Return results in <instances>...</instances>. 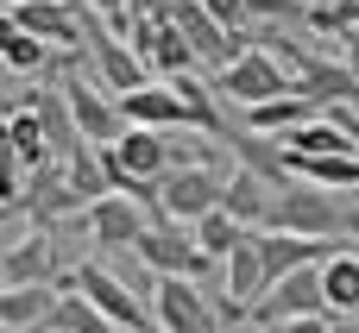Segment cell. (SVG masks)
I'll use <instances>...</instances> for the list:
<instances>
[{
    "mask_svg": "<svg viewBox=\"0 0 359 333\" xmlns=\"http://www.w3.org/2000/svg\"><path fill=\"white\" fill-rule=\"evenodd\" d=\"M227 176H233V170H221V164H177V170L158 183V214H170V220H189V227H196L208 208H221Z\"/></svg>",
    "mask_w": 359,
    "mask_h": 333,
    "instance_id": "8992f818",
    "label": "cell"
},
{
    "mask_svg": "<svg viewBox=\"0 0 359 333\" xmlns=\"http://www.w3.org/2000/svg\"><path fill=\"white\" fill-rule=\"evenodd\" d=\"M316 113H328V107H316L303 88H290V94H271V101L246 107V126H252V132H271V139H284L290 126H303V120H316Z\"/></svg>",
    "mask_w": 359,
    "mask_h": 333,
    "instance_id": "e0dca14e",
    "label": "cell"
},
{
    "mask_svg": "<svg viewBox=\"0 0 359 333\" xmlns=\"http://www.w3.org/2000/svg\"><path fill=\"white\" fill-rule=\"evenodd\" d=\"M221 333H240V327H221Z\"/></svg>",
    "mask_w": 359,
    "mask_h": 333,
    "instance_id": "1f68e13d",
    "label": "cell"
},
{
    "mask_svg": "<svg viewBox=\"0 0 359 333\" xmlns=\"http://www.w3.org/2000/svg\"><path fill=\"white\" fill-rule=\"evenodd\" d=\"M341 57L359 69V25H353V31H341Z\"/></svg>",
    "mask_w": 359,
    "mask_h": 333,
    "instance_id": "83f0119b",
    "label": "cell"
},
{
    "mask_svg": "<svg viewBox=\"0 0 359 333\" xmlns=\"http://www.w3.org/2000/svg\"><path fill=\"white\" fill-rule=\"evenodd\" d=\"M290 88H297L290 63H284L278 50H265V44H252V50H240L227 69H215V94L233 101V107H259V101L290 94Z\"/></svg>",
    "mask_w": 359,
    "mask_h": 333,
    "instance_id": "3957f363",
    "label": "cell"
},
{
    "mask_svg": "<svg viewBox=\"0 0 359 333\" xmlns=\"http://www.w3.org/2000/svg\"><path fill=\"white\" fill-rule=\"evenodd\" d=\"M107 151V176H114V189H126V195H139V201H151L158 208V183L170 176V132H158V126H126L114 145H101Z\"/></svg>",
    "mask_w": 359,
    "mask_h": 333,
    "instance_id": "6da1fadb",
    "label": "cell"
},
{
    "mask_svg": "<svg viewBox=\"0 0 359 333\" xmlns=\"http://www.w3.org/2000/svg\"><path fill=\"white\" fill-rule=\"evenodd\" d=\"M145 302L158 333H221V296L202 290L196 277H158Z\"/></svg>",
    "mask_w": 359,
    "mask_h": 333,
    "instance_id": "277c9868",
    "label": "cell"
},
{
    "mask_svg": "<svg viewBox=\"0 0 359 333\" xmlns=\"http://www.w3.org/2000/svg\"><path fill=\"white\" fill-rule=\"evenodd\" d=\"M32 107H38V120H44L50 151H57V157H69V151L82 145V120H76V107H69V88H38V94H32Z\"/></svg>",
    "mask_w": 359,
    "mask_h": 333,
    "instance_id": "ac0fdd59",
    "label": "cell"
},
{
    "mask_svg": "<svg viewBox=\"0 0 359 333\" xmlns=\"http://www.w3.org/2000/svg\"><path fill=\"white\" fill-rule=\"evenodd\" d=\"M57 315V290L50 283H6L0 296V333H38Z\"/></svg>",
    "mask_w": 359,
    "mask_h": 333,
    "instance_id": "4fadbf2b",
    "label": "cell"
},
{
    "mask_svg": "<svg viewBox=\"0 0 359 333\" xmlns=\"http://www.w3.org/2000/svg\"><path fill=\"white\" fill-rule=\"evenodd\" d=\"M334 333H359V315H334Z\"/></svg>",
    "mask_w": 359,
    "mask_h": 333,
    "instance_id": "f546056e",
    "label": "cell"
},
{
    "mask_svg": "<svg viewBox=\"0 0 359 333\" xmlns=\"http://www.w3.org/2000/svg\"><path fill=\"white\" fill-rule=\"evenodd\" d=\"M278 333H334V315H290Z\"/></svg>",
    "mask_w": 359,
    "mask_h": 333,
    "instance_id": "4316f807",
    "label": "cell"
},
{
    "mask_svg": "<svg viewBox=\"0 0 359 333\" xmlns=\"http://www.w3.org/2000/svg\"><path fill=\"white\" fill-rule=\"evenodd\" d=\"M322 283H328V315H359V246L328 252Z\"/></svg>",
    "mask_w": 359,
    "mask_h": 333,
    "instance_id": "44dd1931",
    "label": "cell"
},
{
    "mask_svg": "<svg viewBox=\"0 0 359 333\" xmlns=\"http://www.w3.org/2000/svg\"><path fill=\"white\" fill-rule=\"evenodd\" d=\"M88 63H95V76H101L114 94H126V88H145V82H151V69H145V57L133 50V38H126V31H114V25H107V31H95V25H88Z\"/></svg>",
    "mask_w": 359,
    "mask_h": 333,
    "instance_id": "8fae6325",
    "label": "cell"
},
{
    "mask_svg": "<svg viewBox=\"0 0 359 333\" xmlns=\"http://www.w3.org/2000/svg\"><path fill=\"white\" fill-rule=\"evenodd\" d=\"M63 88H69V107H76V120H82V139H95V145H114V139L126 132L120 94H114L101 76H69Z\"/></svg>",
    "mask_w": 359,
    "mask_h": 333,
    "instance_id": "30bf717a",
    "label": "cell"
},
{
    "mask_svg": "<svg viewBox=\"0 0 359 333\" xmlns=\"http://www.w3.org/2000/svg\"><path fill=\"white\" fill-rule=\"evenodd\" d=\"M133 50L145 57V69L151 76H189V69H202V57H196V44H189V31L177 25V13H170V0L164 6H145V13H133Z\"/></svg>",
    "mask_w": 359,
    "mask_h": 333,
    "instance_id": "7a4b0ae2",
    "label": "cell"
},
{
    "mask_svg": "<svg viewBox=\"0 0 359 333\" xmlns=\"http://www.w3.org/2000/svg\"><path fill=\"white\" fill-rule=\"evenodd\" d=\"M6 157H13V164H25V170H38V164H50V157H57V151H50V139H44L38 107L6 113Z\"/></svg>",
    "mask_w": 359,
    "mask_h": 333,
    "instance_id": "ffe728a7",
    "label": "cell"
},
{
    "mask_svg": "<svg viewBox=\"0 0 359 333\" xmlns=\"http://www.w3.org/2000/svg\"><path fill=\"white\" fill-rule=\"evenodd\" d=\"M88 239L101 246V252H126V246H139V233L151 227V214H145V201L139 195H126V189H107L101 201H88Z\"/></svg>",
    "mask_w": 359,
    "mask_h": 333,
    "instance_id": "9c48e42d",
    "label": "cell"
},
{
    "mask_svg": "<svg viewBox=\"0 0 359 333\" xmlns=\"http://www.w3.org/2000/svg\"><path fill=\"white\" fill-rule=\"evenodd\" d=\"M158 277H202L215 258L202 252V239H196V227L189 220H170V214H151V227L139 233V246H133Z\"/></svg>",
    "mask_w": 359,
    "mask_h": 333,
    "instance_id": "5b68a950",
    "label": "cell"
},
{
    "mask_svg": "<svg viewBox=\"0 0 359 333\" xmlns=\"http://www.w3.org/2000/svg\"><path fill=\"white\" fill-rule=\"evenodd\" d=\"M309 25H316V31H334V38L353 31L359 25V0H322V6H309Z\"/></svg>",
    "mask_w": 359,
    "mask_h": 333,
    "instance_id": "603a6c76",
    "label": "cell"
},
{
    "mask_svg": "<svg viewBox=\"0 0 359 333\" xmlns=\"http://www.w3.org/2000/svg\"><path fill=\"white\" fill-rule=\"evenodd\" d=\"M309 6H322V0H309Z\"/></svg>",
    "mask_w": 359,
    "mask_h": 333,
    "instance_id": "d6a6232c",
    "label": "cell"
},
{
    "mask_svg": "<svg viewBox=\"0 0 359 333\" xmlns=\"http://www.w3.org/2000/svg\"><path fill=\"white\" fill-rule=\"evenodd\" d=\"M63 283L88 290V296H95V302H101V309H107V315H114L126 333H158V321H151V302H139V290H133V283H126L114 264H95V258H88V264H76Z\"/></svg>",
    "mask_w": 359,
    "mask_h": 333,
    "instance_id": "52a82bcc",
    "label": "cell"
},
{
    "mask_svg": "<svg viewBox=\"0 0 359 333\" xmlns=\"http://www.w3.org/2000/svg\"><path fill=\"white\" fill-rule=\"evenodd\" d=\"M252 239H259V252H265V271H271V283H278L284 271H297V264H322V258H328V239H309V233L259 227Z\"/></svg>",
    "mask_w": 359,
    "mask_h": 333,
    "instance_id": "5bb4252c",
    "label": "cell"
},
{
    "mask_svg": "<svg viewBox=\"0 0 359 333\" xmlns=\"http://www.w3.org/2000/svg\"><path fill=\"white\" fill-rule=\"evenodd\" d=\"M0 277H6V283H57V252H50V239H44V233H19V214H6Z\"/></svg>",
    "mask_w": 359,
    "mask_h": 333,
    "instance_id": "7c38bea8",
    "label": "cell"
},
{
    "mask_svg": "<svg viewBox=\"0 0 359 333\" xmlns=\"http://www.w3.org/2000/svg\"><path fill=\"white\" fill-rule=\"evenodd\" d=\"M278 189H284V183H271V176H259V170H246V164H240V170L227 176V195H221V208H227V214H240L246 227H265V220H271V201H278Z\"/></svg>",
    "mask_w": 359,
    "mask_h": 333,
    "instance_id": "2e32d148",
    "label": "cell"
},
{
    "mask_svg": "<svg viewBox=\"0 0 359 333\" xmlns=\"http://www.w3.org/2000/svg\"><path fill=\"white\" fill-rule=\"evenodd\" d=\"M252 25H290V19H309V0H246Z\"/></svg>",
    "mask_w": 359,
    "mask_h": 333,
    "instance_id": "cb8c5ba5",
    "label": "cell"
},
{
    "mask_svg": "<svg viewBox=\"0 0 359 333\" xmlns=\"http://www.w3.org/2000/svg\"><path fill=\"white\" fill-rule=\"evenodd\" d=\"M221 290L233 296V302H246V309H259L265 302V290H271V271H265V252H259V239H246V246H233L227 258H221Z\"/></svg>",
    "mask_w": 359,
    "mask_h": 333,
    "instance_id": "9a60e30c",
    "label": "cell"
},
{
    "mask_svg": "<svg viewBox=\"0 0 359 333\" xmlns=\"http://www.w3.org/2000/svg\"><path fill=\"white\" fill-rule=\"evenodd\" d=\"M240 333H278V327H240Z\"/></svg>",
    "mask_w": 359,
    "mask_h": 333,
    "instance_id": "4dcf8cb0",
    "label": "cell"
},
{
    "mask_svg": "<svg viewBox=\"0 0 359 333\" xmlns=\"http://www.w3.org/2000/svg\"><path fill=\"white\" fill-rule=\"evenodd\" d=\"M341 233L359 246V189H353V201H347V227H341Z\"/></svg>",
    "mask_w": 359,
    "mask_h": 333,
    "instance_id": "f1b7e54d",
    "label": "cell"
},
{
    "mask_svg": "<svg viewBox=\"0 0 359 333\" xmlns=\"http://www.w3.org/2000/svg\"><path fill=\"white\" fill-rule=\"evenodd\" d=\"M322 264H328V258H322ZM322 264H297V271H284V277L265 290V302L252 309V321H259V327H284L290 315H328Z\"/></svg>",
    "mask_w": 359,
    "mask_h": 333,
    "instance_id": "ba28073f",
    "label": "cell"
},
{
    "mask_svg": "<svg viewBox=\"0 0 359 333\" xmlns=\"http://www.w3.org/2000/svg\"><path fill=\"white\" fill-rule=\"evenodd\" d=\"M0 63H6V76H44L50 63H57V44H44L38 31H25V25H6V38H0Z\"/></svg>",
    "mask_w": 359,
    "mask_h": 333,
    "instance_id": "d6986e66",
    "label": "cell"
},
{
    "mask_svg": "<svg viewBox=\"0 0 359 333\" xmlns=\"http://www.w3.org/2000/svg\"><path fill=\"white\" fill-rule=\"evenodd\" d=\"M252 233H259V227H246V220H240V214H227V208H208V214L196 220V239H202V252H208L215 264H221L233 246H246Z\"/></svg>",
    "mask_w": 359,
    "mask_h": 333,
    "instance_id": "7402d4cb",
    "label": "cell"
},
{
    "mask_svg": "<svg viewBox=\"0 0 359 333\" xmlns=\"http://www.w3.org/2000/svg\"><path fill=\"white\" fill-rule=\"evenodd\" d=\"M202 6H208V13H215L221 25H233V31H240V25L252 19V13H246V0H202Z\"/></svg>",
    "mask_w": 359,
    "mask_h": 333,
    "instance_id": "484cf974",
    "label": "cell"
},
{
    "mask_svg": "<svg viewBox=\"0 0 359 333\" xmlns=\"http://www.w3.org/2000/svg\"><path fill=\"white\" fill-rule=\"evenodd\" d=\"M88 13H101L114 31H133V0H88Z\"/></svg>",
    "mask_w": 359,
    "mask_h": 333,
    "instance_id": "d4e9b609",
    "label": "cell"
}]
</instances>
